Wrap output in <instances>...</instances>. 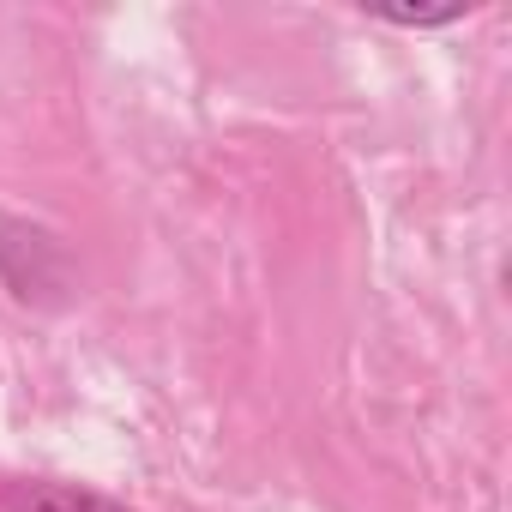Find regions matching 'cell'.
<instances>
[{
    "mask_svg": "<svg viewBox=\"0 0 512 512\" xmlns=\"http://www.w3.org/2000/svg\"><path fill=\"white\" fill-rule=\"evenodd\" d=\"M0 284L25 308H61L73 290V260H67L61 235L25 217H0Z\"/></svg>",
    "mask_w": 512,
    "mask_h": 512,
    "instance_id": "1",
    "label": "cell"
},
{
    "mask_svg": "<svg viewBox=\"0 0 512 512\" xmlns=\"http://www.w3.org/2000/svg\"><path fill=\"white\" fill-rule=\"evenodd\" d=\"M7 506L13 512H127L91 488H73V482H19L7 488Z\"/></svg>",
    "mask_w": 512,
    "mask_h": 512,
    "instance_id": "2",
    "label": "cell"
}]
</instances>
